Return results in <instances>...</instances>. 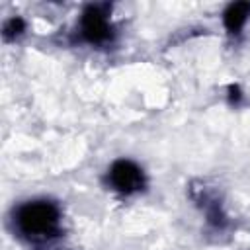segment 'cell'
I'll use <instances>...</instances> for the list:
<instances>
[{
    "mask_svg": "<svg viewBox=\"0 0 250 250\" xmlns=\"http://www.w3.org/2000/svg\"><path fill=\"white\" fill-rule=\"evenodd\" d=\"M16 229L29 242H47L61 230V209L49 199L21 203L16 211Z\"/></svg>",
    "mask_w": 250,
    "mask_h": 250,
    "instance_id": "6da1fadb",
    "label": "cell"
},
{
    "mask_svg": "<svg viewBox=\"0 0 250 250\" xmlns=\"http://www.w3.org/2000/svg\"><path fill=\"white\" fill-rule=\"evenodd\" d=\"M80 37L90 45H104L113 37L107 4H88L80 14Z\"/></svg>",
    "mask_w": 250,
    "mask_h": 250,
    "instance_id": "7a4b0ae2",
    "label": "cell"
},
{
    "mask_svg": "<svg viewBox=\"0 0 250 250\" xmlns=\"http://www.w3.org/2000/svg\"><path fill=\"white\" fill-rule=\"evenodd\" d=\"M107 182L115 191L131 195L145 188V172L137 162L129 158H119L109 166Z\"/></svg>",
    "mask_w": 250,
    "mask_h": 250,
    "instance_id": "3957f363",
    "label": "cell"
},
{
    "mask_svg": "<svg viewBox=\"0 0 250 250\" xmlns=\"http://www.w3.org/2000/svg\"><path fill=\"white\" fill-rule=\"evenodd\" d=\"M250 18V2H234V4H229L225 14H223V23H225V29L230 33V35H238L242 31V27L246 25Z\"/></svg>",
    "mask_w": 250,
    "mask_h": 250,
    "instance_id": "277c9868",
    "label": "cell"
},
{
    "mask_svg": "<svg viewBox=\"0 0 250 250\" xmlns=\"http://www.w3.org/2000/svg\"><path fill=\"white\" fill-rule=\"evenodd\" d=\"M23 31H25V21H23L21 18H18V16L10 18V20L4 23V27H2V35H4L6 41H12V39L20 37Z\"/></svg>",
    "mask_w": 250,
    "mask_h": 250,
    "instance_id": "5b68a950",
    "label": "cell"
},
{
    "mask_svg": "<svg viewBox=\"0 0 250 250\" xmlns=\"http://www.w3.org/2000/svg\"><path fill=\"white\" fill-rule=\"evenodd\" d=\"M240 98H242L240 88H238L236 84H230V86H229V100H230V104H238Z\"/></svg>",
    "mask_w": 250,
    "mask_h": 250,
    "instance_id": "8992f818",
    "label": "cell"
}]
</instances>
